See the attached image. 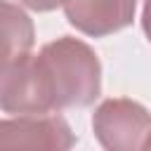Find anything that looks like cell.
<instances>
[{"label": "cell", "instance_id": "cell-1", "mask_svg": "<svg viewBox=\"0 0 151 151\" xmlns=\"http://www.w3.org/2000/svg\"><path fill=\"white\" fill-rule=\"evenodd\" d=\"M99 92V57L87 42L61 35L5 73L0 80V109L12 116H45L90 106Z\"/></svg>", "mask_w": 151, "mask_h": 151}, {"label": "cell", "instance_id": "cell-2", "mask_svg": "<svg viewBox=\"0 0 151 151\" xmlns=\"http://www.w3.org/2000/svg\"><path fill=\"white\" fill-rule=\"evenodd\" d=\"M92 130L109 151H137L151 142V113L132 99H106L94 109Z\"/></svg>", "mask_w": 151, "mask_h": 151}, {"label": "cell", "instance_id": "cell-3", "mask_svg": "<svg viewBox=\"0 0 151 151\" xmlns=\"http://www.w3.org/2000/svg\"><path fill=\"white\" fill-rule=\"evenodd\" d=\"M76 144L71 125L57 113H24L0 120V149H50L66 151Z\"/></svg>", "mask_w": 151, "mask_h": 151}, {"label": "cell", "instance_id": "cell-4", "mask_svg": "<svg viewBox=\"0 0 151 151\" xmlns=\"http://www.w3.org/2000/svg\"><path fill=\"white\" fill-rule=\"evenodd\" d=\"M134 12L137 0H68L64 5L68 24L90 38H104L130 26Z\"/></svg>", "mask_w": 151, "mask_h": 151}, {"label": "cell", "instance_id": "cell-5", "mask_svg": "<svg viewBox=\"0 0 151 151\" xmlns=\"http://www.w3.org/2000/svg\"><path fill=\"white\" fill-rule=\"evenodd\" d=\"M35 42V28L31 17L12 2L0 0V80L5 73L31 54Z\"/></svg>", "mask_w": 151, "mask_h": 151}, {"label": "cell", "instance_id": "cell-6", "mask_svg": "<svg viewBox=\"0 0 151 151\" xmlns=\"http://www.w3.org/2000/svg\"><path fill=\"white\" fill-rule=\"evenodd\" d=\"M68 0H19V5L33 9V12H52L61 5H66Z\"/></svg>", "mask_w": 151, "mask_h": 151}, {"label": "cell", "instance_id": "cell-7", "mask_svg": "<svg viewBox=\"0 0 151 151\" xmlns=\"http://www.w3.org/2000/svg\"><path fill=\"white\" fill-rule=\"evenodd\" d=\"M142 28L146 33V40L151 42V0H144V9H142Z\"/></svg>", "mask_w": 151, "mask_h": 151}, {"label": "cell", "instance_id": "cell-8", "mask_svg": "<svg viewBox=\"0 0 151 151\" xmlns=\"http://www.w3.org/2000/svg\"><path fill=\"white\" fill-rule=\"evenodd\" d=\"M146 149H151V142H149V146H146Z\"/></svg>", "mask_w": 151, "mask_h": 151}]
</instances>
